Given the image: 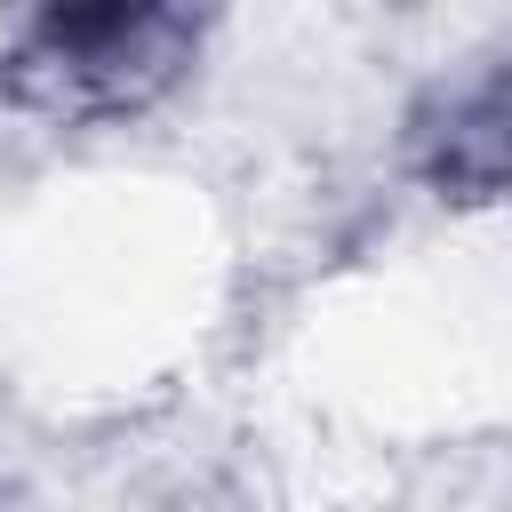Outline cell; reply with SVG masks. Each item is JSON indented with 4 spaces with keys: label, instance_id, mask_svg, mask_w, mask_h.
<instances>
[{
    "label": "cell",
    "instance_id": "6da1fadb",
    "mask_svg": "<svg viewBox=\"0 0 512 512\" xmlns=\"http://www.w3.org/2000/svg\"><path fill=\"white\" fill-rule=\"evenodd\" d=\"M200 40V0H32L8 48V80L24 104L96 120L152 104Z\"/></svg>",
    "mask_w": 512,
    "mask_h": 512
}]
</instances>
